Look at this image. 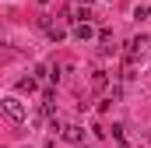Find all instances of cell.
Segmentation results:
<instances>
[{"label": "cell", "mask_w": 151, "mask_h": 148, "mask_svg": "<svg viewBox=\"0 0 151 148\" xmlns=\"http://www.w3.org/2000/svg\"><path fill=\"white\" fill-rule=\"evenodd\" d=\"M0 106H4V113H7L11 120H25V102H21V99L7 95V99H0Z\"/></svg>", "instance_id": "1"}, {"label": "cell", "mask_w": 151, "mask_h": 148, "mask_svg": "<svg viewBox=\"0 0 151 148\" xmlns=\"http://www.w3.org/2000/svg\"><path fill=\"white\" fill-rule=\"evenodd\" d=\"M91 36H95V28H91L88 21H77V25H74V39H81V42H88Z\"/></svg>", "instance_id": "2"}, {"label": "cell", "mask_w": 151, "mask_h": 148, "mask_svg": "<svg viewBox=\"0 0 151 148\" xmlns=\"http://www.w3.org/2000/svg\"><path fill=\"white\" fill-rule=\"evenodd\" d=\"M63 138H67V141H81V138H84V127H77V123H70V127H63Z\"/></svg>", "instance_id": "3"}, {"label": "cell", "mask_w": 151, "mask_h": 148, "mask_svg": "<svg viewBox=\"0 0 151 148\" xmlns=\"http://www.w3.org/2000/svg\"><path fill=\"white\" fill-rule=\"evenodd\" d=\"M18 88H21V92H35L39 81H35V78H21V81H18Z\"/></svg>", "instance_id": "4"}, {"label": "cell", "mask_w": 151, "mask_h": 148, "mask_svg": "<svg viewBox=\"0 0 151 148\" xmlns=\"http://www.w3.org/2000/svg\"><path fill=\"white\" fill-rule=\"evenodd\" d=\"M130 46H134V53H141V49L148 46V39H144V36H137V39H134V42H130Z\"/></svg>", "instance_id": "5"}, {"label": "cell", "mask_w": 151, "mask_h": 148, "mask_svg": "<svg viewBox=\"0 0 151 148\" xmlns=\"http://www.w3.org/2000/svg\"><path fill=\"white\" fill-rule=\"evenodd\" d=\"M91 85H95V88H106V74L99 71V74H95V78H91Z\"/></svg>", "instance_id": "6"}, {"label": "cell", "mask_w": 151, "mask_h": 148, "mask_svg": "<svg viewBox=\"0 0 151 148\" xmlns=\"http://www.w3.org/2000/svg\"><path fill=\"white\" fill-rule=\"evenodd\" d=\"M42 4H46V0H42Z\"/></svg>", "instance_id": "7"}]
</instances>
